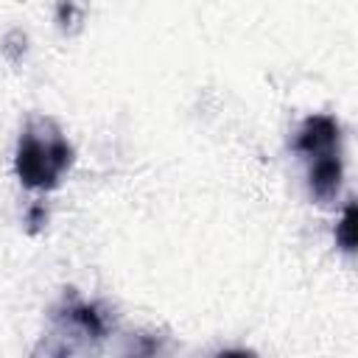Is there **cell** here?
Wrapping results in <instances>:
<instances>
[{
	"label": "cell",
	"mask_w": 358,
	"mask_h": 358,
	"mask_svg": "<svg viewBox=\"0 0 358 358\" xmlns=\"http://www.w3.org/2000/svg\"><path fill=\"white\" fill-rule=\"evenodd\" d=\"M67 162V148L62 140L48 137H28L20 151V173L31 185H48Z\"/></svg>",
	"instance_id": "6da1fadb"
}]
</instances>
